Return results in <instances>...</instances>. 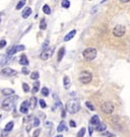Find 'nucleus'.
Returning <instances> with one entry per match:
<instances>
[{
  "label": "nucleus",
  "instance_id": "nucleus-1",
  "mask_svg": "<svg viewBox=\"0 0 130 137\" xmlns=\"http://www.w3.org/2000/svg\"><path fill=\"white\" fill-rule=\"evenodd\" d=\"M17 100H18L17 96H13V97H9V98L5 99L2 102V109L4 110V111H6V112H10L11 110L14 108L15 103H16Z\"/></svg>",
  "mask_w": 130,
  "mask_h": 137
},
{
  "label": "nucleus",
  "instance_id": "nucleus-2",
  "mask_svg": "<svg viewBox=\"0 0 130 137\" xmlns=\"http://www.w3.org/2000/svg\"><path fill=\"white\" fill-rule=\"evenodd\" d=\"M66 110L70 114H75L80 110V104L77 100H70L66 104Z\"/></svg>",
  "mask_w": 130,
  "mask_h": 137
},
{
  "label": "nucleus",
  "instance_id": "nucleus-3",
  "mask_svg": "<svg viewBox=\"0 0 130 137\" xmlns=\"http://www.w3.org/2000/svg\"><path fill=\"white\" fill-rule=\"evenodd\" d=\"M97 54H98V51L96 48H86L83 52H82V56L85 60L87 61H92L94 60L96 57H97Z\"/></svg>",
  "mask_w": 130,
  "mask_h": 137
},
{
  "label": "nucleus",
  "instance_id": "nucleus-4",
  "mask_svg": "<svg viewBox=\"0 0 130 137\" xmlns=\"http://www.w3.org/2000/svg\"><path fill=\"white\" fill-rule=\"evenodd\" d=\"M92 79H93V75L88 71H82L80 73V75H79V81L81 82V83H83V84L89 83V82L92 81Z\"/></svg>",
  "mask_w": 130,
  "mask_h": 137
},
{
  "label": "nucleus",
  "instance_id": "nucleus-5",
  "mask_svg": "<svg viewBox=\"0 0 130 137\" xmlns=\"http://www.w3.org/2000/svg\"><path fill=\"white\" fill-rule=\"evenodd\" d=\"M125 31H126V27L122 25H118L114 27L113 29V35L117 38H120V37H123L125 35Z\"/></svg>",
  "mask_w": 130,
  "mask_h": 137
},
{
  "label": "nucleus",
  "instance_id": "nucleus-6",
  "mask_svg": "<svg viewBox=\"0 0 130 137\" xmlns=\"http://www.w3.org/2000/svg\"><path fill=\"white\" fill-rule=\"evenodd\" d=\"M101 109H102V111L104 112L105 114L110 115V114H112L114 112V105L111 102H105V103L102 104Z\"/></svg>",
  "mask_w": 130,
  "mask_h": 137
},
{
  "label": "nucleus",
  "instance_id": "nucleus-7",
  "mask_svg": "<svg viewBox=\"0 0 130 137\" xmlns=\"http://www.w3.org/2000/svg\"><path fill=\"white\" fill-rule=\"evenodd\" d=\"M54 50H55V46H52L51 48H48L47 50L42 51V53H41V55H40L41 59H42V60H48L49 57H51V56L53 55Z\"/></svg>",
  "mask_w": 130,
  "mask_h": 137
},
{
  "label": "nucleus",
  "instance_id": "nucleus-8",
  "mask_svg": "<svg viewBox=\"0 0 130 137\" xmlns=\"http://www.w3.org/2000/svg\"><path fill=\"white\" fill-rule=\"evenodd\" d=\"M1 74L5 75V76H14V75L17 74V71L10 68V67H5L4 69L1 70Z\"/></svg>",
  "mask_w": 130,
  "mask_h": 137
},
{
  "label": "nucleus",
  "instance_id": "nucleus-9",
  "mask_svg": "<svg viewBox=\"0 0 130 137\" xmlns=\"http://www.w3.org/2000/svg\"><path fill=\"white\" fill-rule=\"evenodd\" d=\"M28 108H29V104H28V102H23L22 103V105H21V113L22 114H27V112H28Z\"/></svg>",
  "mask_w": 130,
  "mask_h": 137
},
{
  "label": "nucleus",
  "instance_id": "nucleus-10",
  "mask_svg": "<svg viewBox=\"0 0 130 137\" xmlns=\"http://www.w3.org/2000/svg\"><path fill=\"white\" fill-rule=\"evenodd\" d=\"M75 34H76V30L75 29H72L71 31H69L65 37H64V41L65 42H68V41H70L74 36H75Z\"/></svg>",
  "mask_w": 130,
  "mask_h": 137
},
{
  "label": "nucleus",
  "instance_id": "nucleus-11",
  "mask_svg": "<svg viewBox=\"0 0 130 137\" xmlns=\"http://www.w3.org/2000/svg\"><path fill=\"white\" fill-rule=\"evenodd\" d=\"M64 54H65V48L62 47V48H60V50L58 51V56H57V61H58V62H61V60L63 59Z\"/></svg>",
  "mask_w": 130,
  "mask_h": 137
},
{
  "label": "nucleus",
  "instance_id": "nucleus-12",
  "mask_svg": "<svg viewBox=\"0 0 130 137\" xmlns=\"http://www.w3.org/2000/svg\"><path fill=\"white\" fill-rule=\"evenodd\" d=\"M91 124L94 125V126H98L100 124V118H99V116H97V115L93 116L92 119H91Z\"/></svg>",
  "mask_w": 130,
  "mask_h": 137
},
{
  "label": "nucleus",
  "instance_id": "nucleus-13",
  "mask_svg": "<svg viewBox=\"0 0 130 137\" xmlns=\"http://www.w3.org/2000/svg\"><path fill=\"white\" fill-rule=\"evenodd\" d=\"M32 14V9L29 8V7H26V9L23 11V13H22V16L24 17V18H27L29 15Z\"/></svg>",
  "mask_w": 130,
  "mask_h": 137
},
{
  "label": "nucleus",
  "instance_id": "nucleus-14",
  "mask_svg": "<svg viewBox=\"0 0 130 137\" xmlns=\"http://www.w3.org/2000/svg\"><path fill=\"white\" fill-rule=\"evenodd\" d=\"M19 64H21V65H24L25 67L28 65V60H27L26 55H23V56L21 57V59H19Z\"/></svg>",
  "mask_w": 130,
  "mask_h": 137
},
{
  "label": "nucleus",
  "instance_id": "nucleus-15",
  "mask_svg": "<svg viewBox=\"0 0 130 137\" xmlns=\"http://www.w3.org/2000/svg\"><path fill=\"white\" fill-rule=\"evenodd\" d=\"M28 104H29V108H31V109H35L36 106H37V99H36L35 97H32V98L29 99Z\"/></svg>",
  "mask_w": 130,
  "mask_h": 137
},
{
  "label": "nucleus",
  "instance_id": "nucleus-16",
  "mask_svg": "<svg viewBox=\"0 0 130 137\" xmlns=\"http://www.w3.org/2000/svg\"><path fill=\"white\" fill-rule=\"evenodd\" d=\"M66 129H67V127H66V123H65L64 121H61V123H60L59 126L57 127V131H58V132H61V131L66 130Z\"/></svg>",
  "mask_w": 130,
  "mask_h": 137
},
{
  "label": "nucleus",
  "instance_id": "nucleus-17",
  "mask_svg": "<svg viewBox=\"0 0 130 137\" xmlns=\"http://www.w3.org/2000/svg\"><path fill=\"white\" fill-rule=\"evenodd\" d=\"M63 83H64V87L67 89L70 87V78L68 76H64L63 78Z\"/></svg>",
  "mask_w": 130,
  "mask_h": 137
},
{
  "label": "nucleus",
  "instance_id": "nucleus-18",
  "mask_svg": "<svg viewBox=\"0 0 130 137\" xmlns=\"http://www.w3.org/2000/svg\"><path fill=\"white\" fill-rule=\"evenodd\" d=\"M13 93H14V90L11 88H4L2 90V94H4V96H11Z\"/></svg>",
  "mask_w": 130,
  "mask_h": 137
},
{
  "label": "nucleus",
  "instance_id": "nucleus-19",
  "mask_svg": "<svg viewBox=\"0 0 130 137\" xmlns=\"http://www.w3.org/2000/svg\"><path fill=\"white\" fill-rule=\"evenodd\" d=\"M106 129H107V126H106V124H104V123H100V124L96 127V130H97V131H100V132H101V131H105Z\"/></svg>",
  "mask_w": 130,
  "mask_h": 137
},
{
  "label": "nucleus",
  "instance_id": "nucleus-20",
  "mask_svg": "<svg viewBox=\"0 0 130 137\" xmlns=\"http://www.w3.org/2000/svg\"><path fill=\"white\" fill-rule=\"evenodd\" d=\"M39 87H40V82L36 81L34 83V86H33V89H32V92L33 93H36L39 91Z\"/></svg>",
  "mask_w": 130,
  "mask_h": 137
},
{
  "label": "nucleus",
  "instance_id": "nucleus-21",
  "mask_svg": "<svg viewBox=\"0 0 130 137\" xmlns=\"http://www.w3.org/2000/svg\"><path fill=\"white\" fill-rule=\"evenodd\" d=\"M13 125H14V123H13V122H9V123H7V124H6V126H5V128H4V130H5V131H7V132L11 131V130H12V128H13Z\"/></svg>",
  "mask_w": 130,
  "mask_h": 137
},
{
  "label": "nucleus",
  "instance_id": "nucleus-22",
  "mask_svg": "<svg viewBox=\"0 0 130 137\" xmlns=\"http://www.w3.org/2000/svg\"><path fill=\"white\" fill-rule=\"evenodd\" d=\"M43 11H44L45 14H50V13H51V8H50V6H49L48 4H45V5L43 6Z\"/></svg>",
  "mask_w": 130,
  "mask_h": 137
},
{
  "label": "nucleus",
  "instance_id": "nucleus-23",
  "mask_svg": "<svg viewBox=\"0 0 130 137\" xmlns=\"http://www.w3.org/2000/svg\"><path fill=\"white\" fill-rule=\"evenodd\" d=\"M9 60H10V56H8V55H6V56H4L3 58H2V60H1V62H0V64L3 66V65H5L7 62H9Z\"/></svg>",
  "mask_w": 130,
  "mask_h": 137
},
{
  "label": "nucleus",
  "instance_id": "nucleus-24",
  "mask_svg": "<svg viewBox=\"0 0 130 137\" xmlns=\"http://www.w3.org/2000/svg\"><path fill=\"white\" fill-rule=\"evenodd\" d=\"M26 5V1L25 0H21L18 3H17V5H16V10H19V9H22L24 6Z\"/></svg>",
  "mask_w": 130,
  "mask_h": 137
},
{
  "label": "nucleus",
  "instance_id": "nucleus-25",
  "mask_svg": "<svg viewBox=\"0 0 130 137\" xmlns=\"http://www.w3.org/2000/svg\"><path fill=\"white\" fill-rule=\"evenodd\" d=\"M61 5H62V7H64V8H68V7L70 6V1H69V0H63V1L61 2Z\"/></svg>",
  "mask_w": 130,
  "mask_h": 137
},
{
  "label": "nucleus",
  "instance_id": "nucleus-26",
  "mask_svg": "<svg viewBox=\"0 0 130 137\" xmlns=\"http://www.w3.org/2000/svg\"><path fill=\"white\" fill-rule=\"evenodd\" d=\"M39 77H40V75H39V72H38V71H34V72L32 73V75H31V78H32L33 80H37Z\"/></svg>",
  "mask_w": 130,
  "mask_h": 137
},
{
  "label": "nucleus",
  "instance_id": "nucleus-27",
  "mask_svg": "<svg viewBox=\"0 0 130 137\" xmlns=\"http://www.w3.org/2000/svg\"><path fill=\"white\" fill-rule=\"evenodd\" d=\"M85 134V128H81L77 133V137H83Z\"/></svg>",
  "mask_w": 130,
  "mask_h": 137
},
{
  "label": "nucleus",
  "instance_id": "nucleus-28",
  "mask_svg": "<svg viewBox=\"0 0 130 137\" xmlns=\"http://www.w3.org/2000/svg\"><path fill=\"white\" fill-rule=\"evenodd\" d=\"M46 27H47L46 20H45V19H42V22H41V24H40V28L44 30V29H46Z\"/></svg>",
  "mask_w": 130,
  "mask_h": 137
},
{
  "label": "nucleus",
  "instance_id": "nucleus-29",
  "mask_svg": "<svg viewBox=\"0 0 130 137\" xmlns=\"http://www.w3.org/2000/svg\"><path fill=\"white\" fill-rule=\"evenodd\" d=\"M48 46H49V40H46V41L44 42L43 46H42V50H43V51L47 50V49H48Z\"/></svg>",
  "mask_w": 130,
  "mask_h": 137
},
{
  "label": "nucleus",
  "instance_id": "nucleus-30",
  "mask_svg": "<svg viewBox=\"0 0 130 137\" xmlns=\"http://www.w3.org/2000/svg\"><path fill=\"white\" fill-rule=\"evenodd\" d=\"M25 46L24 45H17V46H15V51L16 52H19V51H24L25 50Z\"/></svg>",
  "mask_w": 130,
  "mask_h": 137
},
{
  "label": "nucleus",
  "instance_id": "nucleus-31",
  "mask_svg": "<svg viewBox=\"0 0 130 137\" xmlns=\"http://www.w3.org/2000/svg\"><path fill=\"white\" fill-rule=\"evenodd\" d=\"M42 94L45 96V97H48L49 96V89L47 87H43L42 88Z\"/></svg>",
  "mask_w": 130,
  "mask_h": 137
},
{
  "label": "nucleus",
  "instance_id": "nucleus-32",
  "mask_svg": "<svg viewBox=\"0 0 130 137\" xmlns=\"http://www.w3.org/2000/svg\"><path fill=\"white\" fill-rule=\"evenodd\" d=\"M85 106L91 110V111H95V110H96V108L94 107V105H93L92 103H89V102H86V103H85Z\"/></svg>",
  "mask_w": 130,
  "mask_h": 137
},
{
  "label": "nucleus",
  "instance_id": "nucleus-33",
  "mask_svg": "<svg viewBox=\"0 0 130 137\" xmlns=\"http://www.w3.org/2000/svg\"><path fill=\"white\" fill-rule=\"evenodd\" d=\"M23 89L25 92H28L29 91V86L27 83H23Z\"/></svg>",
  "mask_w": 130,
  "mask_h": 137
},
{
  "label": "nucleus",
  "instance_id": "nucleus-34",
  "mask_svg": "<svg viewBox=\"0 0 130 137\" xmlns=\"http://www.w3.org/2000/svg\"><path fill=\"white\" fill-rule=\"evenodd\" d=\"M34 126H36V127H38L39 125H40V120L38 119V118H35L34 119V124H33Z\"/></svg>",
  "mask_w": 130,
  "mask_h": 137
},
{
  "label": "nucleus",
  "instance_id": "nucleus-35",
  "mask_svg": "<svg viewBox=\"0 0 130 137\" xmlns=\"http://www.w3.org/2000/svg\"><path fill=\"white\" fill-rule=\"evenodd\" d=\"M40 133H41V130H40V129L35 130V131H34V134H33V137H38L40 135Z\"/></svg>",
  "mask_w": 130,
  "mask_h": 137
},
{
  "label": "nucleus",
  "instance_id": "nucleus-36",
  "mask_svg": "<svg viewBox=\"0 0 130 137\" xmlns=\"http://www.w3.org/2000/svg\"><path fill=\"white\" fill-rule=\"evenodd\" d=\"M40 105H41V108H43V109L46 108V106H47L46 105V102L44 100H40Z\"/></svg>",
  "mask_w": 130,
  "mask_h": 137
},
{
  "label": "nucleus",
  "instance_id": "nucleus-37",
  "mask_svg": "<svg viewBox=\"0 0 130 137\" xmlns=\"http://www.w3.org/2000/svg\"><path fill=\"white\" fill-rule=\"evenodd\" d=\"M5 45H6V41L5 40L0 41V49H2L3 47H5Z\"/></svg>",
  "mask_w": 130,
  "mask_h": 137
},
{
  "label": "nucleus",
  "instance_id": "nucleus-38",
  "mask_svg": "<svg viewBox=\"0 0 130 137\" xmlns=\"http://www.w3.org/2000/svg\"><path fill=\"white\" fill-rule=\"evenodd\" d=\"M69 125H70V127H76V123H75L73 120H71V121L69 122Z\"/></svg>",
  "mask_w": 130,
  "mask_h": 137
},
{
  "label": "nucleus",
  "instance_id": "nucleus-39",
  "mask_svg": "<svg viewBox=\"0 0 130 137\" xmlns=\"http://www.w3.org/2000/svg\"><path fill=\"white\" fill-rule=\"evenodd\" d=\"M23 73H24V74H27V73H28V69H27L26 67H24V68H23Z\"/></svg>",
  "mask_w": 130,
  "mask_h": 137
},
{
  "label": "nucleus",
  "instance_id": "nucleus-40",
  "mask_svg": "<svg viewBox=\"0 0 130 137\" xmlns=\"http://www.w3.org/2000/svg\"><path fill=\"white\" fill-rule=\"evenodd\" d=\"M103 135H104V136H107V137H115L114 135H113V134H111V133H109V132H107V133H104Z\"/></svg>",
  "mask_w": 130,
  "mask_h": 137
},
{
  "label": "nucleus",
  "instance_id": "nucleus-41",
  "mask_svg": "<svg viewBox=\"0 0 130 137\" xmlns=\"http://www.w3.org/2000/svg\"><path fill=\"white\" fill-rule=\"evenodd\" d=\"M88 131H89V132H88V133H89V135L92 136V135H93V131H94L93 127H91V126H89V127H88Z\"/></svg>",
  "mask_w": 130,
  "mask_h": 137
},
{
  "label": "nucleus",
  "instance_id": "nucleus-42",
  "mask_svg": "<svg viewBox=\"0 0 130 137\" xmlns=\"http://www.w3.org/2000/svg\"><path fill=\"white\" fill-rule=\"evenodd\" d=\"M45 126H46V127H50V128H51V127H52V123H51V122H46Z\"/></svg>",
  "mask_w": 130,
  "mask_h": 137
},
{
  "label": "nucleus",
  "instance_id": "nucleus-43",
  "mask_svg": "<svg viewBox=\"0 0 130 137\" xmlns=\"http://www.w3.org/2000/svg\"><path fill=\"white\" fill-rule=\"evenodd\" d=\"M120 2H122V3H127V2H130L129 0H121Z\"/></svg>",
  "mask_w": 130,
  "mask_h": 137
},
{
  "label": "nucleus",
  "instance_id": "nucleus-44",
  "mask_svg": "<svg viewBox=\"0 0 130 137\" xmlns=\"http://www.w3.org/2000/svg\"><path fill=\"white\" fill-rule=\"evenodd\" d=\"M55 137H63V136H62L61 134H59V135H57V136H55Z\"/></svg>",
  "mask_w": 130,
  "mask_h": 137
},
{
  "label": "nucleus",
  "instance_id": "nucleus-45",
  "mask_svg": "<svg viewBox=\"0 0 130 137\" xmlns=\"http://www.w3.org/2000/svg\"><path fill=\"white\" fill-rule=\"evenodd\" d=\"M0 22H1V18H0Z\"/></svg>",
  "mask_w": 130,
  "mask_h": 137
}]
</instances>
